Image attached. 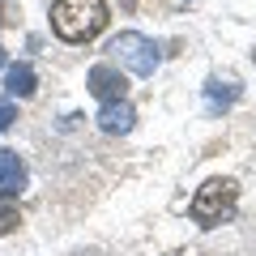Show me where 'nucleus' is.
Wrapping results in <instances>:
<instances>
[{"instance_id": "nucleus-1", "label": "nucleus", "mask_w": 256, "mask_h": 256, "mask_svg": "<svg viewBox=\"0 0 256 256\" xmlns=\"http://www.w3.org/2000/svg\"><path fill=\"white\" fill-rule=\"evenodd\" d=\"M107 26V0H56L52 4V30L64 43H90Z\"/></svg>"}, {"instance_id": "nucleus-2", "label": "nucleus", "mask_w": 256, "mask_h": 256, "mask_svg": "<svg viewBox=\"0 0 256 256\" xmlns=\"http://www.w3.org/2000/svg\"><path fill=\"white\" fill-rule=\"evenodd\" d=\"M239 205V188L235 180H210L196 188V196H192V222L196 226H222V222L235 214Z\"/></svg>"}, {"instance_id": "nucleus-3", "label": "nucleus", "mask_w": 256, "mask_h": 256, "mask_svg": "<svg viewBox=\"0 0 256 256\" xmlns=\"http://www.w3.org/2000/svg\"><path fill=\"white\" fill-rule=\"evenodd\" d=\"M107 52L116 56V60L124 64L132 77H150V73L158 68V47L150 43L146 34H137V30H124V34H116Z\"/></svg>"}, {"instance_id": "nucleus-4", "label": "nucleus", "mask_w": 256, "mask_h": 256, "mask_svg": "<svg viewBox=\"0 0 256 256\" xmlns=\"http://www.w3.org/2000/svg\"><path fill=\"white\" fill-rule=\"evenodd\" d=\"M124 90H128V82H124V73H120L116 64H94L90 68V94L94 98L111 102V98H124Z\"/></svg>"}, {"instance_id": "nucleus-5", "label": "nucleus", "mask_w": 256, "mask_h": 256, "mask_svg": "<svg viewBox=\"0 0 256 256\" xmlns=\"http://www.w3.org/2000/svg\"><path fill=\"white\" fill-rule=\"evenodd\" d=\"M132 124H137V111L128 107L124 98L102 102V111H98V128L107 132V137H124V132H132Z\"/></svg>"}, {"instance_id": "nucleus-6", "label": "nucleus", "mask_w": 256, "mask_h": 256, "mask_svg": "<svg viewBox=\"0 0 256 256\" xmlns=\"http://www.w3.org/2000/svg\"><path fill=\"white\" fill-rule=\"evenodd\" d=\"M26 188V162L13 150H0V196H22Z\"/></svg>"}, {"instance_id": "nucleus-7", "label": "nucleus", "mask_w": 256, "mask_h": 256, "mask_svg": "<svg viewBox=\"0 0 256 256\" xmlns=\"http://www.w3.org/2000/svg\"><path fill=\"white\" fill-rule=\"evenodd\" d=\"M34 68L30 64H9V73H4V90L13 94V98H30L34 94Z\"/></svg>"}, {"instance_id": "nucleus-8", "label": "nucleus", "mask_w": 256, "mask_h": 256, "mask_svg": "<svg viewBox=\"0 0 256 256\" xmlns=\"http://www.w3.org/2000/svg\"><path fill=\"white\" fill-rule=\"evenodd\" d=\"M18 226H22V214H18V205H13L9 196H0V235H13Z\"/></svg>"}, {"instance_id": "nucleus-9", "label": "nucleus", "mask_w": 256, "mask_h": 256, "mask_svg": "<svg viewBox=\"0 0 256 256\" xmlns=\"http://www.w3.org/2000/svg\"><path fill=\"white\" fill-rule=\"evenodd\" d=\"M235 98H239L235 82H226V90H222V82H210V107H230Z\"/></svg>"}, {"instance_id": "nucleus-10", "label": "nucleus", "mask_w": 256, "mask_h": 256, "mask_svg": "<svg viewBox=\"0 0 256 256\" xmlns=\"http://www.w3.org/2000/svg\"><path fill=\"white\" fill-rule=\"evenodd\" d=\"M13 120H18V111H13V102H0V132H4V128H9Z\"/></svg>"}, {"instance_id": "nucleus-11", "label": "nucleus", "mask_w": 256, "mask_h": 256, "mask_svg": "<svg viewBox=\"0 0 256 256\" xmlns=\"http://www.w3.org/2000/svg\"><path fill=\"white\" fill-rule=\"evenodd\" d=\"M4 64H9V56H4V52H0V68H4Z\"/></svg>"}, {"instance_id": "nucleus-12", "label": "nucleus", "mask_w": 256, "mask_h": 256, "mask_svg": "<svg viewBox=\"0 0 256 256\" xmlns=\"http://www.w3.org/2000/svg\"><path fill=\"white\" fill-rule=\"evenodd\" d=\"M252 60H256V52H252Z\"/></svg>"}]
</instances>
